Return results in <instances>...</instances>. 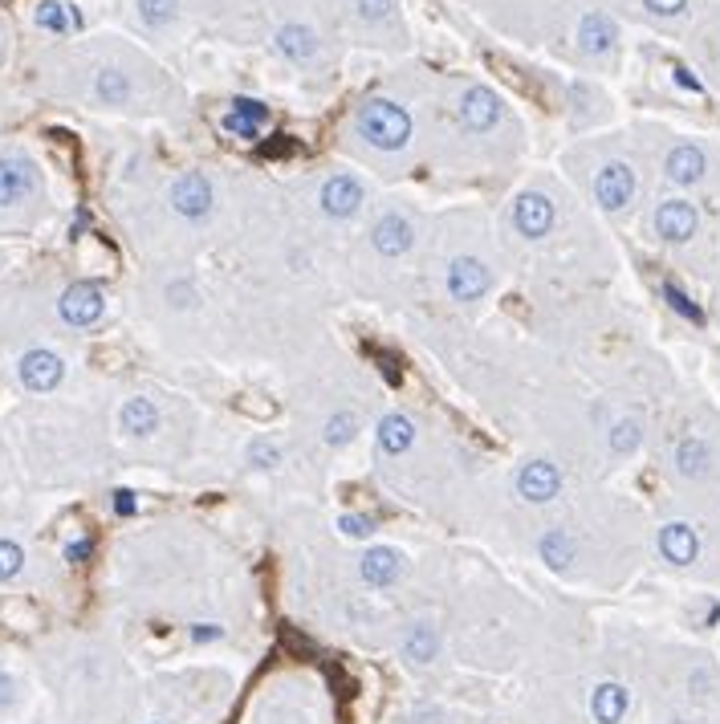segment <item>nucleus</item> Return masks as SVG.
<instances>
[{"label": "nucleus", "instance_id": "obj_10", "mask_svg": "<svg viewBox=\"0 0 720 724\" xmlns=\"http://www.w3.org/2000/svg\"><path fill=\"white\" fill-rule=\"evenodd\" d=\"M651 228H655V236L664 240V245H688V240L700 232V212H696V204H688V200H659L655 204V216H651Z\"/></svg>", "mask_w": 720, "mask_h": 724}, {"label": "nucleus", "instance_id": "obj_12", "mask_svg": "<svg viewBox=\"0 0 720 724\" xmlns=\"http://www.w3.org/2000/svg\"><path fill=\"white\" fill-rule=\"evenodd\" d=\"M419 444V424L407 415V411H387L379 415V424H375V448L383 460H403L411 456Z\"/></svg>", "mask_w": 720, "mask_h": 724}, {"label": "nucleus", "instance_id": "obj_36", "mask_svg": "<svg viewBox=\"0 0 720 724\" xmlns=\"http://www.w3.org/2000/svg\"><path fill=\"white\" fill-rule=\"evenodd\" d=\"M647 5V13H655V17H680L684 9H688V0H643Z\"/></svg>", "mask_w": 720, "mask_h": 724}, {"label": "nucleus", "instance_id": "obj_32", "mask_svg": "<svg viewBox=\"0 0 720 724\" xmlns=\"http://www.w3.org/2000/svg\"><path fill=\"white\" fill-rule=\"evenodd\" d=\"M21 566H25V550L17 546V541L0 537V582L17 578V574H21Z\"/></svg>", "mask_w": 720, "mask_h": 724}, {"label": "nucleus", "instance_id": "obj_26", "mask_svg": "<svg viewBox=\"0 0 720 724\" xmlns=\"http://www.w3.org/2000/svg\"><path fill=\"white\" fill-rule=\"evenodd\" d=\"M118 428H123L127 436H155V428H159V407H155L151 399H143V395L127 399L123 407H118Z\"/></svg>", "mask_w": 720, "mask_h": 724}, {"label": "nucleus", "instance_id": "obj_34", "mask_svg": "<svg viewBox=\"0 0 720 724\" xmlns=\"http://www.w3.org/2000/svg\"><path fill=\"white\" fill-rule=\"evenodd\" d=\"M139 17L147 25H167L175 17V0H139Z\"/></svg>", "mask_w": 720, "mask_h": 724}, {"label": "nucleus", "instance_id": "obj_19", "mask_svg": "<svg viewBox=\"0 0 720 724\" xmlns=\"http://www.w3.org/2000/svg\"><path fill=\"white\" fill-rule=\"evenodd\" d=\"M631 712V688L619 680H598L590 688V720L594 724H623Z\"/></svg>", "mask_w": 720, "mask_h": 724}, {"label": "nucleus", "instance_id": "obj_35", "mask_svg": "<svg viewBox=\"0 0 720 724\" xmlns=\"http://www.w3.org/2000/svg\"><path fill=\"white\" fill-rule=\"evenodd\" d=\"M338 525H342V533H346V537H354V541H358V537H371V533H375V517H363V513L342 517Z\"/></svg>", "mask_w": 720, "mask_h": 724}, {"label": "nucleus", "instance_id": "obj_15", "mask_svg": "<svg viewBox=\"0 0 720 724\" xmlns=\"http://www.w3.org/2000/svg\"><path fill=\"white\" fill-rule=\"evenodd\" d=\"M102 310H106V297L90 281H74L62 293V301H57V314H62L66 326H94L102 318Z\"/></svg>", "mask_w": 720, "mask_h": 724}, {"label": "nucleus", "instance_id": "obj_7", "mask_svg": "<svg viewBox=\"0 0 720 724\" xmlns=\"http://www.w3.org/2000/svg\"><path fill=\"white\" fill-rule=\"evenodd\" d=\"M444 655V631L436 619H411L403 631H399V659L407 663L411 672H428L436 668Z\"/></svg>", "mask_w": 720, "mask_h": 724}, {"label": "nucleus", "instance_id": "obj_20", "mask_svg": "<svg viewBox=\"0 0 720 724\" xmlns=\"http://www.w3.org/2000/svg\"><path fill=\"white\" fill-rule=\"evenodd\" d=\"M643 419L639 415H619L603 428V448L611 460H631L639 448H643Z\"/></svg>", "mask_w": 720, "mask_h": 724}, {"label": "nucleus", "instance_id": "obj_31", "mask_svg": "<svg viewBox=\"0 0 720 724\" xmlns=\"http://www.w3.org/2000/svg\"><path fill=\"white\" fill-rule=\"evenodd\" d=\"M98 98L102 102H110V106H118V102H127V94H131V86H127V78L118 74V70H106V74H98Z\"/></svg>", "mask_w": 720, "mask_h": 724}, {"label": "nucleus", "instance_id": "obj_1", "mask_svg": "<svg viewBox=\"0 0 720 724\" xmlns=\"http://www.w3.org/2000/svg\"><path fill=\"white\" fill-rule=\"evenodd\" d=\"M411 131H415V123H411L407 106H399L391 98H371V102L358 106V114H354V135L363 139L367 147L383 151V155L407 151Z\"/></svg>", "mask_w": 720, "mask_h": 724}, {"label": "nucleus", "instance_id": "obj_3", "mask_svg": "<svg viewBox=\"0 0 720 724\" xmlns=\"http://www.w3.org/2000/svg\"><path fill=\"white\" fill-rule=\"evenodd\" d=\"M562 489H566V476H562V464L554 456H525L513 468V497L529 509L558 505Z\"/></svg>", "mask_w": 720, "mask_h": 724}, {"label": "nucleus", "instance_id": "obj_21", "mask_svg": "<svg viewBox=\"0 0 720 724\" xmlns=\"http://www.w3.org/2000/svg\"><path fill=\"white\" fill-rule=\"evenodd\" d=\"M358 432H363V415H358L354 407H334L326 419H322V428H318V440L338 452V448H350L358 440Z\"/></svg>", "mask_w": 720, "mask_h": 724}, {"label": "nucleus", "instance_id": "obj_5", "mask_svg": "<svg viewBox=\"0 0 720 724\" xmlns=\"http://www.w3.org/2000/svg\"><path fill=\"white\" fill-rule=\"evenodd\" d=\"M367 208V188L358 175H346V171H334L322 179L318 188V212L330 220V224H350L358 220Z\"/></svg>", "mask_w": 720, "mask_h": 724}, {"label": "nucleus", "instance_id": "obj_2", "mask_svg": "<svg viewBox=\"0 0 720 724\" xmlns=\"http://www.w3.org/2000/svg\"><path fill=\"white\" fill-rule=\"evenodd\" d=\"M440 285H444V297L452 301V306L472 310L497 289V269H493L489 257H480V253H456V257L444 261Z\"/></svg>", "mask_w": 720, "mask_h": 724}, {"label": "nucleus", "instance_id": "obj_25", "mask_svg": "<svg viewBox=\"0 0 720 724\" xmlns=\"http://www.w3.org/2000/svg\"><path fill=\"white\" fill-rule=\"evenodd\" d=\"M33 167L25 159H0V208L21 204L33 192Z\"/></svg>", "mask_w": 720, "mask_h": 724}, {"label": "nucleus", "instance_id": "obj_23", "mask_svg": "<svg viewBox=\"0 0 720 724\" xmlns=\"http://www.w3.org/2000/svg\"><path fill=\"white\" fill-rule=\"evenodd\" d=\"M664 171H668V179H672V184H680V188H692V184H700V179H704V171H708V159H704V151H700L696 143H680V147H672V151H668V163H664Z\"/></svg>", "mask_w": 720, "mask_h": 724}, {"label": "nucleus", "instance_id": "obj_4", "mask_svg": "<svg viewBox=\"0 0 720 724\" xmlns=\"http://www.w3.org/2000/svg\"><path fill=\"white\" fill-rule=\"evenodd\" d=\"M415 245H419V232L403 208H387L383 216H375V224L367 232V249L379 261H403L415 253Z\"/></svg>", "mask_w": 720, "mask_h": 724}, {"label": "nucleus", "instance_id": "obj_9", "mask_svg": "<svg viewBox=\"0 0 720 724\" xmlns=\"http://www.w3.org/2000/svg\"><path fill=\"white\" fill-rule=\"evenodd\" d=\"M594 204L603 208V212H623L631 200H635V171L623 163V159H611L594 171Z\"/></svg>", "mask_w": 720, "mask_h": 724}, {"label": "nucleus", "instance_id": "obj_6", "mask_svg": "<svg viewBox=\"0 0 720 724\" xmlns=\"http://www.w3.org/2000/svg\"><path fill=\"white\" fill-rule=\"evenodd\" d=\"M509 228L525 245H542V240L558 228V204L546 192H521L509 208Z\"/></svg>", "mask_w": 720, "mask_h": 724}, {"label": "nucleus", "instance_id": "obj_24", "mask_svg": "<svg viewBox=\"0 0 720 724\" xmlns=\"http://www.w3.org/2000/svg\"><path fill=\"white\" fill-rule=\"evenodd\" d=\"M265 123H269V106H265V102L236 98L220 127L232 131V135H240V139H261V127H265Z\"/></svg>", "mask_w": 720, "mask_h": 724}, {"label": "nucleus", "instance_id": "obj_13", "mask_svg": "<svg viewBox=\"0 0 720 724\" xmlns=\"http://www.w3.org/2000/svg\"><path fill=\"white\" fill-rule=\"evenodd\" d=\"M216 204V188L204 171H184L171 184V208L184 216V220H204Z\"/></svg>", "mask_w": 720, "mask_h": 724}, {"label": "nucleus", "instance_id": "obj_8", "mask_svg": "<svg viewBox=\"0 0 720 724\" xmlns=\"http://www.w3.org/2000/svg\"><path fill=\"white\" fill-rule=\"evenodd\" d=\"M358 582H363L367 590H395V586H403L407 582V570H411V562H407V554L399 550V546H371V550H363V558H358Z\"/></svg>", "mask_w": 720, "mask_h": 724}, {"label": "nucleus", "instance_id": "obj_27", "mask_svg": "<svg viewBox=\"0 0 720 724\" xmlns=\"http://www.w3.org/2000/svg\"><path fill=\"white\" fill-rule=\"evenodd\" d=\"M277 53L289 57V62H314V53H318V33L310 25H285L277 29Z\"/></svg>", "mask_w": 720, "mask_h": 724}, {"label": "nucleus", "instance_id": "obj_16", "mask_svg": "<svg viewBox=\"0 0 720 724\" xmlns=\"http://www.w3.org/2000/svg\"><path fill=\"white\" fill-rule=\"evenodd\" d=\"M501 114H505V106H501V98H497L489 86L464 90V98H460V123H464L472 135H489V131L501 123Z\"/></svg>", "mask_w": 720, "mask_h": 724}, {"label": "nucleus", "instance_id": "obj_39", "mask_svg": "<svg viewBox=\"0 0 720 724\" xmlns=\"http://www.w3.org/2000/svg\"><path fill=\"white\" fill-rule=\"evenodd\" d=\"M90 554V541H78V546H70V562H78V558H86Z\"/></svg>", "mask_w": 720, "mask_h": 724}, {"label": "nucleus", "instance_id": "obj_17", "mask_svg": "<svg viewBox=\"0 0 720 724\" xmlns=\"http://www.w3.org/2000/svg\"><path fill=\"white\" fill-rule=\"evenodd\" d=\"M672 468H676V476L680 480H708L712 476V468H716V456H712V444L704 440V436H696V432H688V436H680L676 440V448H672Z\"/></svg>", "mask_w": 720, "mask_h": 724}, {"label": "nucleus", "instance_id": "obj_33", "mask_svg": "<svg viewBox=\"0 0 720 724\" xmlns=\"http://www.w3.org/2000/svg\"><path fill=\"white\" fill-rule=\"evenodd\" d=\"M395 13V0H354V17L363 25H383Z\"/></svg>", "mask_w": 720, "mask_h": 724}, {"label": "nucleus", "instance_id": "obj_38", "mask_svg": "<svg viewBox=\"0 0 720 724\" xmlns=\"http://www.w3.org/2000/svg\"><path fill=\"white\" fill-rule=\"evenodd\" d=\"M676 78H680V86H688V90H700V82H696V78H692V74H688L684 66L676 70Z\"/></svg>", "mask_w": 720, "mask_h": 724}, {"label": "nucleus", "instance_id": "obj_30", "mask_svg": "<svg viewBox=\"0 0 720 724\" xmlns=\"http://www.w3.org/2000/svg\"><path fill=\"white\" fill-rule=\"evenodd\" d=\"M664 297H668V306L680 314V318H688L692 326H704V310L696 306V301L680 289V285H672V281H664Z\"/></svg>", "mask_w": 720, "mask_h": 724}, {"label": "nucleus", "instance_id": "obj_22", "mask_svg": "<svg viewBox=\"0 0 720 724\" xmlns=\"http://www.w3.org/2000/svg\"><path fill=\"white\" fill-rule=\"evenodd\" d=\"M615 37H619V29H615V21L603 17V13H586V17L578 21V49H582L586 57H607V53L615 49Z\"/></svg>", "mask_w": 720, "mask_h": 724}, {"label": "nucleus", "instance_id": "obj_37", "mask_svg": "<svg viewBox=\"0 0 720 724\" xmlns=\"http://www.w3.org/2000/svg\"><path fill=\"white\" fill-rule=\"evenodd\" d=\"M114 509H118V513H131V509H135V501H131V493H118V501H114Z\"/></svg>", "mask_w": 720, "mask_h": 724}, {"label": "nucleus", "instance_id": "obj_29", "mask_svg": "<svg viewBox=\"0 0 720 724\" xmlns=\"http://www.w3.org/2000/svg\"><path fill=\"white\" fill-rule=\"evenodd\" d=\"M37 25L53 29V33H66V29H78V17H70L66 5H57V0H45V5H37Z\"/></svg>", "mask_w": 720, "mask_h": 724}, {"label": "nucleus", "instance_id": "obj_28", "mask_svg": "<svg viewBox=\"0 0 720 724\" xmlns=\"http://www.w3.org/2000/svg\"><path fill=\"white\" fill-rule=\"evenodd\" d=\"M245 460H249L253 468L273 472V468L285 460V448H281V440H277V436H253V444L245 448Z\"/></svg>", "mask_w": 720, "mask_h": 724}, {"label": "nucleus", "instance_id": "obj_14", "mask_svg": "<svg viewBox=\"0 0 720 724\" xmlns=\"http://www.w3.org/2000/svg\"><path fill=\"white\" fill-rule=\"evenodd\" d=\"M533 550H537V562H542L546 570L570 574L574 562H578V533L570 525H546L542 533H537Z\"/></svg>", "mask_w": 720, "mask_h": 724}, {"label": "nucleus", "instance_id": "obj_18", "mask_svg": "<svg viewBox=\"0 0 720 724\" xmlns=\"http://www.w3.org/2000/svg\"><path fill=\"white\" fill-rule=\"evenodd\" d=\"M17 375H21V383H25L29 391L45 395V391H53L57 383L66 379V362L57 358L53 350H29V354L17 362Z\"/></svg>", "mask_w": 720, "mask_h": 724}, {"label": "nucleus", "instance_id": "obj_40", "mask_svg": "<svg viewBox=\"0 0 720 724\" xmlns=\"http://www.w3.org/2000/svg\"><path fill=\"white\" fill-rule=\"evenodd\" d=\"M9 688H13V684H9V676H0V704L9 700Z\"/></svg>", "mask_w": 720, "mask_h": 724}, {"label": "nucleus", "instance_id": "obj_11", "mask_svg": "<svg viewBox=\"0 0 720 724\" xmlns=\"http://www.w3.org/2000/svg\"><path fill=\"white\" fill-rule=\"evenodd\" d=\"M655 550L668 566L688 570L700 562V529L692 521H664L655 533Z\"/></svg>", "mask_w": 720, "mask_h": 724}]
</instances>
